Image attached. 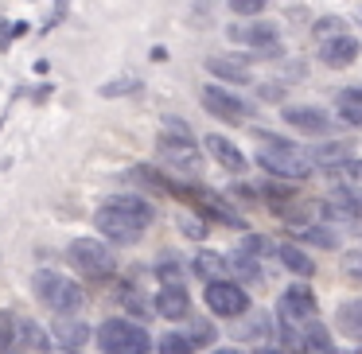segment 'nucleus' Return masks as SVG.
Here are the masks:
<instances>
[{
    "label": "nucleus",
    "mask_w": 362,
    "mask_h": 354,
    "mask_svg": "<svg viewBox=\"0 0 362 354\" xmlns=\"http://www.w3.org/2000/svg\"><path fill=\"white\" fill-rule=\"evenodd\" d=\"M152 218H156V211L136 195H113V199H105L94 214L102 237H110V242H117V245H133L136 237L152 226Z\"/></svg>",
    "instance_id": "f257e3e1"
},
{
    "label": "nucleus",
    "mask_w": 362,
    "mask_h": 354,
    "mask_svg": "<svg viewBox=\"0 0 362 354\" xmlns=\"http://www.w3.org/2000/svg\"><path fill=\"white\" fill-rule=\"evenodd\" d=\"M257 141L265 144L257 152V167H265L269 175H276V179H308L312 175V156H304L296 144L281 141L273 133H257Z\"/></svg>",
    "instance_id": "f03ea898"
},
{
    "label": "nucleus",
    "mask_w": 362,
    "mask_h": 354,
    "mask_svg": "<svg viewBox=\"0 0 362 354\" xmlns=\"http://www.w3.org/2000/svg\"><path fill=\"white\" fill-rule=\"evenodd\" d=\"M35 296H40V304H47L55 315H78L82 307H86L82 284H74L71 276L55 273V269H40V273H35Z\"/></svg>",
    "instance_id": "7ed1b4c3"
},
{
    "label": "nucleus",
    "mask_w": 362,
    "mask_h": 354,
    "mask_svg": "<svg viewBox=\"0 0 362 354\" xmlns=\"http://www.w3.org/2000/svg\"><path fill=\"white\" fill-rule=\"evenodd\" d=\"M156 148H160V156H164V164H172L175 172H183V175L203 172V152L195 148V141H191L183 121H164V133H160Z\"/></svg>",
    "instance_id": "20e7f679"
},
{
    "label": "nucleus",
    "mask_w": 362,
    "mask_h": 354,
    "mask_svg": "<svg viewBox=\"0 0 362 354\" xmlns=\"http://www.w3.org/2000/svg\"><path fill=\"white\" fill-rule=\"evenodd\" d=\"M66 261L74 265V273L90 276V281H105V276L117 273L113 249L105 242H98V237H74V242L66 245Z\"/></svg>",
    "instance_id": "39448f33"
},
{
    "label": "nucleus",
    "mask_w": 362,
    "mask_h": 354,
    "mask_svg": "<svg viewBox=\"0 0 362 354\" xmlns=\"http://www.w3.org/2000/svg\"><path fill=\"white\" fill-rule=\"evenodd\" d=\"M98 346L105 354H148L152 350V338L141 323L133 319H105L98 327Z\"/></svg>",
    "instance_id": "423d86ee"
},
{
    "label": "nucleus",
    "mask_w": 362,
    "mask_h": 354,
    "mask_svg": "<svg viewBox=\"0 0 362 354\" xmlns=\"http://www.w3.org/2000/svg\"><path fill=\"white\" fill-rule=\"evenodd\" d=\"M206 307H211L214 315H222V319H242L245 312H250V296H245V288L238 281H211L203 292Z\"/></svg>",
    "instance_id": "0eeeda50"
},
{
    "label": "nucleus",
    "mask_w": 362,
    "mask_h": 354,
    "mask_svg": "<svg viewBox=\"0 0 362 354\" xmlns=\"http://www.w3.org/2000/svg\"><path fill=\"white\" fill-rule=\"evenodd\" d=\"M199 102H203V110L211 113V117L230 121V125H242V121L253 113V105H250V102H242L238 94H230L226 86H203Z\"/></svg>",
    "instance_id": "6e6552de"
},
{
    "label": "nucleus",
    "mask_w": 362,
    "mask_h": 354,
    "mask_svg": "<svg viewBox=\"0 0 362 354\" xmlns=\"http://www.w3.org/2000/svg\"><path fill=\"white\" fill-rule=\"evenodd\" d=\"M358 40H354L351 32H339L331 35V40H320V63L331 66V71H346V66L358 59Z\"/></svg>",
    "instance_id": "1a4fd4ad"
},
{
    "label": "nucleus",
    "mask_w": 362,
    "mask_h": 354,
    "mask_svg": "<svg viewBox=\"0 0 362 354\" xmlns=\"http://www.w3.org/2000/svg\"><path fill=\"white\" fill-rule=\"evenodd\" d=\"M281 117H284V125L300 129V133H308V136H323V133L331 129L327 113L315 110V105H284Z\"/></svg>",
    "instance_id": "9d476101"
},
{
    "label": "nucleus",
    "mask_w": 362,
    "mask_h": 354,
    "mask_svg": "<svg viewBox=\"0 0 362 354\" xmlns=\"http://www.w3.org/2000/svg\"><path fill=\"white\" fill-rule=\"evenodd\" d=\"M206 71H211L214 78H222V82H234V86H245V82L253 78L250 63H245L242 55H211L206 59Z\"/></svg>",
    "instance_id": "9b49d317"
},
{
    "label": "nucleus",
    "mask_w": 362,
    "mask_h": 354,
    "mask_svg": "<svg viewBox=\"0 0 362 354\" xmlns=\"http://www.w3.org/2000/svg\"><path fill=\"white\" fill-rule=\"evenodd\" d=\"M281 315L288 319H315V296L308 284H288L281 296Z\"/></svg>",
    "instance_id": "f8f14e48"
},
{
    "label": "nucleus",
    "mask_w": 362,
    "mask_h": 354,
    "mask_svg": "<svg viewBox=\"0 0 362 354\" xmlns=\"http://www.w3.org/2000/svg\"><path fill=\"white\" fill-rule=\"evenodd\" d=\"M152 304H156V315H164V319H183L191 312V296L183 284H164Z\"/></svg>",
    "instance_id": "ddd939ff"
},
{
    "label": "nucleus",
    "mask_w": 362,
    "mask_h": 354,
    "mask_svg": "<svg viewBox=\"0 0 362 354\" xmlns=\"http://www.w3.org/2000/svg\"><path fill=\"white\" fill-rule=\"evenodd\" d=\"M203 148L211 152V160L214 164H222L226 172H245V156L238 152V144L234 141H226V136H218V133H211V136H203Z\"/></svg>",
    "instance_id": "4468645a"
},
{
    "label": "nucleus",
    "mask_w": 362,
    "mask_h": 354,
    "mask_svg": "<svg viewBox=\"0 0 362 354\" xmlns=\"http://www.w3.org/2000/svg\"><path fill=\"white\" fill-rule=\"evenodd\" d=\"M230 35H234L238 43H250L253 51L281 43V32H276V24H269V20H257V24H234V28H230Z\"/></svg>",
    "instance_id": "2eb2a0df"
},
{
    "label": "nucleus",
    "mask_w": 362,
    "mask_h": 354,
    "mask_svg": "<svg viewBox=\"0 0 362 354\" xmlns=\"http://www.w3.org/2000/svg\"><path fill=\"white\" fill-rule=\"evenodd\" d=\"M191 269H195V276H199V281H206V284H211V281H226V276H230V257L203 249V253H195Z\"/></svg>",
    "instance_id": "dca6fc26"
},
{
    "label": "nucleus",
    "mask_w": 362,
    "mask_h": 354,
    "mask_svg": "<svg viewBox=\"0 0 362 354\" xmlns=\"http://www.w3.org/2000/svg\"><path fill=\"white\" fill-rule=\"evenodd\" d=\"M195 195V203L203 206L211 218H218V222H226V226H242V214H234L230 211V203L222 195H214V191H191Z\"/></svg>",
    "instance_id": "f3484780"
},
{
    "label": "nucleus",
    "mask_w": 362,
    "mask_h": 354,
    "mask_svg": "<svg viewBox=\"0 0 362 354\" xmlns=\"http://www.w3.org/2000/svg\"><path fill=\"white\" fill-rule=\"evenodd\" d=\"M51 335H55V343H66V346H82L90 338V327L82 319H71V315H59L55 327H51Z\"/></svg>",
    "instance_id": "a211bd4d"
},
{
    "label": "nucleus",
    "mask_w": 362,
    "mask_h": 354,
    "mask_svg": "<svg viewBox=\"0 0 362 354\" xmlns=\"http://www.w3.org/2000/svg\"><path fill=\"white\" fill-rule=\"evenodd\" d=\"M335 110H339V117H343L346 125L362 129V86H351V90H343V94L335 98Z\"/></svg>",
    "instance_id": "6ab92c4d"
},
{
    "label": "nucleus",
    "mask_w": 362,
    "mask_h": 354,
    "mask_svg": "<svg viewBox=\"0 0 362 354\" xmlns=\"http://www.w3.org/2000/svg\"><path fill=\"white\" fill-rule=\"evenodd\" d=\"M276 257H281V265L288 269V273H300V276H312L315 273V261L308 257L300 245H276Z\"/></svg>",
    "instance_id": "aec40b11"
},
{
    "label": "nucleus",
    "mask_w": 362,
    "mask_h": 354,
    "mask_svg": "<svg viewBox=\"0 0 362 354\" xmlns=\"http://www.w3.org/2000/svg\"><path fill=\"white\" fill-rule=\"evenodd\" d=\"M308 156H312V164H320V167H339L343 160H351V144L327 141V144H320V148H312Z\"/></svg>",
    "instance_id": "412c9836"
},
{
    "label": "nucleus",
    "mask_w": 362,
    "mask_h": 354,
    "mask_svg": "<svg viewBox=\"0 0 362 354\" xmlns=\"http://www.w3.org/2000/svg\"><path fill=\"white\" fill-rule=\"evenodd\" d=\"M335 323H339V331H343V335L362 338V300H346V304H339Z\"/></svg>",
    "instance_id": "4be33fe9"
},
{
    "label": "nucleus",
    "mask_w": 362,
    "mask_h": 354,
    "mask_svg": "<svg viewBox=\"0 0 362 354\" xmlns=\"http://www.w3.org/2000/svg\"><path fill=\"white\" fill-rule=\"evenodd\" d=\"M234 335L245 338V343H257V338H265V335H269V315H265V312H245Z\"/></svg>",
    "instance_id": "5701e85b"
},
{
    "label": "nucleus",
    "mask_w": 362,
    "mask_h": 354,
    "mask_svg": "<svg viewBox=\"0 0 362 354\" xmlns=\"http://www.w3.org/2000/svg\"><path fill=\"white\" fill-rule=\"evenodd\" d=\"M331 203L346 214V218H362V183H351V187H339L331 195Z\"/></svg>",
    "instance_id": "b1692460"
},
{
    "label": "nucleus",
    "mask_w": 362,
    "mask_h": 354,
    "mask_svg": "<svg viewBox=\"0 0 362 354\" xmlns=\"http://www.w3.org/2000/svg\"><path fill=\"white\" fill-rule=\"evenodd\" d=\"M230 273H238L245 284H261V257H253V253L238 249L234 257H230Z\"/></svg>",
    "instance_id": "393cba45"
},
{
    "label": "nucleus",
    "mask_w": 362,
    "mask_h": 354,
    "mask_svg": "<svg viewBox=\"0 0 362 354\" xmlns=\"http://www.w3.org/2000/svg\"><path fill=\"white\" fill-rule=\"evenodd\" d=\"M304 346L312 354H335V343H331L327 327H323V323H315V319H308V327H304Z\"/></svg>",
    "instance_id": "a878e982"
},
{
    "label": "nucleus",
    "mask_w": 362,
    "mask_h": 354,
    "mask_svg": "<svg viewBox=\"0 0 362 354\" xmlns=\"http://www.w3.org/2000/svg\"><path fill=\"white\" fill-rule=\"evenodd\" d=\"M20 350V319L12 312H0V354Z\"/></svg>",
    "instance_id": "bb28decb"
},
{
    "label": "nucleus",
    "mask_w": 362,
    "mask_h": 354,
    "mask_svg": "<svg viewBox=\"0 0 362 354\" xmlns=\"http://www.w3.org/2000/svg\"><path fill=\"white\" fill-rule=\"evenodd\" d=\"M47 335H43L40 323L32 319H20V350H47Z\"/></svg>",
    "instance_id": "cd10ccee"
},
{
    "label": "nucleus",
    "mask_w": 362,
    "mask_h": 354,
    "mask_svg": "<svg viewBox=\"0 0 362 354\" xmlns=\"http://www.w3.org/2000/svg\"><path fill=\"white\" fill-rule=\"evenodd\" d=\"M160 354H195V343H191V335L172 331V335L160 338Z\"/></svg>",
    "instance_id": "c85d7f7f"
},
{
    "label": "nucleus",
    "mask_w": 362,
    "mask_h": 354,
    "mask_svg": "<svg viewBox=\"0 0 362 354\" xmlns=\"http://www.w3.org/2000/svg\"><path fill=\"white\" fill-rule=\"evenodd\" d=\"M226 4H230V12L242 16V20H257L261 12H265V0H226Z\"/></svg>",
    "instance_id": "c756f323"
},
{
    "label": "nucleus",
    "mask_w": 362,
    "mask_h": 354,
    "mask_svg": "<svg viewBox=\"0 0 362 354\" xmlns=\"http://www.w3.org/2000/svg\"><path fill=\"white\" fill-rule=\"evenodd\" d=\"M304 242L320 245V249H335L339 237H335V230H327V226H312V230H304Z\"/></svg>",
    "instance_id": "7c9ffc66"
},
{
    "label": "nucleus",
    "mask_w": 362,
    "mask_h": 354,
    "mask_svg": "<svg viewBox=\"0 0 362 354\" xmlns=\"http://www.w3.org/2000/svg\"><path fill=\"white\" fill-rule=\"evenodd\" d=\"M339 32H346L343 16H323V20H315V28H312L315 40H331V35H339Z\"/></svg>",
    "instance_id": "2f4dec72"
},
{
    "label": "nucleus",
    "mask_w": 362,
    "mask_h": 354,
    "mask_svg": "<svg viewBox=\"0 0 362 354\" xmlns=\"http://www.w3.org/2000/svg\"><path fill=\"white\" fill-rule=\"evenodd\" d=\"M156 276L164 284H180V276H183V265L175 257H160V265H156Z\"/></svg>",
    "instance_id": "473e14b6"
},
{
    "label": "nucleus",
    "mask_w": 362,
    "mask_h": 354,
    "mask_svg": "<svg viewBox=\"0 0 362 354\" xmlns=\"http://www.w3.org/2000/svg\"><path fill=\"white\" fill-rule=\"evenodd\" d=\"M343 276L354 281V284H362V249H351L343 257Z\"/></svg>",
    "instance_id": "72a5a7b5"
},
{
    "label": "nucleus",
    "mask_w": 362,
    "mask_h": 354,
    "mask_svg": "<svg viewBox=\"0 0 362 354\" xmlns=\"http://www.w3.org/2000/svg\"><path fill=\"white\" fill-rule=\"evenodd\" d=\"M136 86H141V82H136V78H113L110 86H102V98H117V94H136Z\"/></svg>",
    "instance_id": "f704fd0d"
},
{
    "label": "nucleus",
    "mask_w": 362,
    "mask_h": 354,
    "mask_svg": "<svg viewBox=\"0 0 362 354\" xmlns=\"http://www.w3.org/2000/svg\"><path fill=\"white\" fill-rule=\"evenodd\" d=\"M117 296H121V304H125V307H129V312H133V315H148V304H144V300L136 296L133 288H121Z\"/></svg>",
    "instance_id": "c9c22d12"
},
{
    "label": "nucleus",
    "mask_w": 362,
    "mask_h": 354,
    "mask_svg": "<svg viewBox=\"0 0 362 354\" xmlns=\"http://www.w3.org/2000/svg\"><path fill=\"white\" fill-rule=\"evenodd\" d=\"M191 343H195V346H211L214 343V327L206 319H199L195 327H191Z\"/></svg>",
    "instance_id": "e433bc0d"
},
{
    "label": "nucleus",
    "mask_w": 362,
    "mask_h": 354,
    "mask_svg": "<svg viewBox=\"0 0 362 354\" xmlns=\"http://www.w3.org/2000/svg\"><path fill=\"white\" fill-rule=\"evenodd\" d=\"M335 175H343V179H351V183H362V160H343L339 167H331Z\"/></svg>",
    "instance_id": "4c0bfd02"
},
{
    "label": "nucleus",
    "mask_w": 362,
    "mask_h": 354,
    "mask_svg": "<svg viewBox=\"0 0 362 354\" xmlns=\"http://www.w3.org/2000/svg\"><path fill=\"white\" fill-rule=\"evenodd\" d=\"M180 230L187 237H206V222L203 218H191V214H180Z\"/></svg>",
    "instance_id": "58836bf2"
},
{
    "label": "nucleus",
    "mask_w": 362,
    "mask_h": 354,
    "mask_svg": "<svg viewBox=\"0 0 362 354\" xmlns=\"http://www.w3.org/2000/svg\"><path fill=\"white\" fill-rule=\"evenodd\" d=\"M242 249H245V253H253V257H261V253H269L273 245H269V237H261V234H250V237L242 242Z\"/></svg>",
    "instance_id": "ea45409f"
},
{
    "label": "nucleus",
    "mask_w": 362,
    "mask_h": 354,
    "mask_svg": "<svg viewBox=\"0 0 362 354\" xmlns=\"http://www.w3.org/2000/svg\"><path fill=\"white\" fill-rule=\"evenodd\" d=\"M43 354H78V346H66V343H51Z\"/></svg>",
    "instance_id": "a19ab883"
},
{
    "label": "nucleus",
    "mask_w": 362,
    "mask_h": 354,
    "mask_svg": "<svg viewBox=\"0 0 362 354\" xmlns=\"http://www.w3.org/2000/svg\"><path fill=\"white\" fill-rule=\"evenodd\" d=\"M214 354H238V350H214Z\"/></svg>",
    "instance_id": "79ce46f5"
},
{
    "label": "nucleus",
    "mask_w": 362,
    "mask_h": 354,
    "mask_svg": "<svg viewBox=\"0 0 362 354\" xmlns=\"http://www.w3.org/2000/svg\"><path fill=\"white\" fill-rule=\"evenodd\" d=\"M257 354H276V350H257Z\"/></svg>",
    "instance_id": "37998d69"
},
{
    "label": "nucleus",
    "mask_w": 362,
    "mask_h": 354,
    "mask_svg": "<svg viewBox=\"0 0 362 354\" xmlns=\"http://www.w3.org/2000/svg\"><path fill=\"white\" fill-rule=\"evenodd\" d=\"M358 24H362V12H358Z\"/></svg>",
    "instance_id": "c03bdc74"
},
{
    "label": "nucleus",
    "mask_w": 362,
    "mask_h": 354,
    "mask_svg": "<svg viewBox=\"0 0 362 354\" xmlns=\"http://www.w3.org/2000/svg\"><path fill=\"white\" fill-rule=\"evenodd\" d=\"M354 354H362V346H358V350H354Z\"/></svg>",
    "instance_id": "a18cd8bd"
}]
</instances>
